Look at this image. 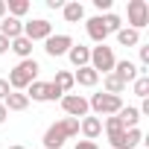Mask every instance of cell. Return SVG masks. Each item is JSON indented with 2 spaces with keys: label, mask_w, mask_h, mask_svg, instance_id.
Wrapping results in <instances>:
<instances>
[{
  "label": "cell",
  "mask_w": 149,
  "mask_h": 149,
  "mask_svg": "<svg viewBox=\"0 0 149 149\" xmlns=\"http://www.w3.org/2000/svg\"><path fill=\"white\" fill-rule=\"evenodd\" d=\"M76 134H79V120L64 117V120L53 123V126L44 132V140H41V143H44L47 149H61L67 137H76Z\"/></svg>",
  "instance_id": "1"
},
{
  "label": "cell",
  "mask_w": 149,
  "mask_h": 149,
  "mask_svg": "<svg viewBox=\"0 0 149 149\" xmlns=\"http://www.w3.org/2000/svg\"><path fill=\"white\" fill-rule=\"evenodd\" d=\"M38 70H41V67H38L35 58H24V61H18V64L9 70V79H6V82H9L12 91H26V88L38 79Z\"/></svg>",
  "instance_id": "2"
},
{
  "label": "cell",
  "mask_w": 149,
  "mask_h": 149,
  "mask_svg": "<svg viewBox=\"0 0 149 149\" xmlns=\"http://www.w3.org/2000/svg\"><path fill=\"white\" fill-rule=\"evenodd\" d=\"M88 108L94 111V117H111V114H117V111L123 108V100H120V97H111V94H105V91H100V94H94V97L88 100Z\"/></svg>",
  "instance_id": "3"
},
{
  "label": "cell",
  "mask_w": 149,
  "mask_h": 149,
  "mask_svg": "<svg viewBox=\"0 0 149 149\" xmlns=\"http://www.w3.org/2000/svg\"><path fill=\"white\" fill-rule=\"evenodd\" d=\"M114 64H117V58H114V50L111 47H105V44H97L94 50H91V67L97 70V73H111L114 70Z\"/></svg>",
  "instance_id": "4"
},
{
  "label": "cell",
  "mask_w": 149,
  "mask_h": 149,
  "mask_svg": "<svg viewBox=\"0 0 149 149\" xmlns=\"http://www.w3.org/2000/svg\"><path fill=\"white\" fill-rule=\"evenodd\" d=\"M26 91H29L26 100H35V102H53V100H61V97H64L53 82H38V79H35Z\"/></svg>",
  "instance_id": "5"
},
{
  "label": "cell",
  "mask_w": 149,
  "mask_h": 149,
  "mask_svg": "<svg viewBox=\"0 0 149 149\" xmlns=\"http://www.w3.org/2000/svg\"><path fill=\"white\" fill-rule=\"evenodd\" d=\"M126 15H129L132 29H137V32H140V29L149 24V3H146V0H129Z\"/></svg>",
  "instance_id": "6"
},
{
  "label": "cell",
  "mask_w": 149,
  "mask_h": 149,
  "mask_svg": "<svg viewBox=\"0 0 149 149\" xmlns=\"http://www.w3.org/2000/svg\"><path fill=\"white\" fill-rule=\"evenodd\" d=\"M61 108H64V114L73 117V120L88 117V100H85L82 94H64V97H61Z\"/></svg>",
  "instance_id": "7"
},
{
  "label": "cell",
  "mask_w": 149,
  "mask_h": 149,
  "mask_svg": "<svg viewBox=\"0 0 149 149\" xmlns=\"http://www.w3.org/2000/svg\"><path fill=\"white\" fill-rule=\"evenodd\" d=\"M50 35H53V24L44 21V18H35V21L24 24V38H29V41H47Z\"/></svg>",
  "instance_id": "8"
},
{
  "label": "cell",
  "mask_w": 149,
  "mask_h": 149,
  "mask_svg": "<svg viewBox=\"0 0 149 149\" xmlns=\"http://www.w3.org/2000/svg\"><path fill=\"white\" fill-rule=\"evenodd\" d=\"M140 140H143L140 129H126V132L108 134V143H111L114 149H134V146H140Z\"/></svg>",
  "instance_id": "9"
},
{
  "label": "cell",
  "mask_w": 149,
  "mask_h": 149,
  "mask_svg": "<svg viewBox=\"0 0 149 149\" xmlns=\"http://www.w3.org/2000/svg\"><path fill=\"white\" fill-rule=\"evenodd\" d=\"M73 47V38L70 35H50L44 41V50L50 58H58V56H67V50Z\"/></svg>",
  "instance_id": "10"
},
{
  "label": "cell",
  "mask_w": 149,
  "mask_h": 149,
  "mask_svg": "<svg viewBox=\"0 0 149 149\" xmlns=\"http://www.w3.org/2000/svg\"><path fill=\"white\" fill-rule=\"evenodd\" d=\"M111 73H114V76H117L123 85H129V82H134V79L140 76V67H137L134 61L123 58V61H117V64H114V70H111Z\"/></svg>",
  "instance_id": "11"
},
{
  "label": "cell",
  "mask_w": 149,
  "mask_h": 149,
  "mask_svg": "<svg viewBox=\"0 0 149 149\" xmlns=\"http://www.w3.org/2000/svg\"><path fill=\"white\" fill-rule=\"evenodd\" d=\"M0 35H3L6 41H15V38H21V35H24V21H18V18L6 15L3 21H0Z\"/></svg>",
  "instance_id": "12"
},
{
  "label": "cell",
  "mask_w": 149,
  "mask_h": 149,
  "mask_svg": "<svg viewBox=\"0 0 149 149\" xmlns=\"http://www.w3.org/2000/svg\"><path fill=\"white\" fill-rule=\"evenodd\" d=\"M85 29H88L91 41H97V44H105V38H108V29H105V24H102V15H97V18L85 21Z\"/></svg>",
  "instance_id": "13"
},
{
  "label": "cell",
  "mask_w": 149,
  "mask_h": 149,
  "mask_svg": "<svg viewBox=\"0 0 149 149\" xmlns=\"http://www.w3.org/2000/svg\"><path fill=\"white\" fill-rule=\"evenodd\" d=\"M79 132L85 134V140H97L102 134V120L100 117H82L79 120Z\"/></svg>",
  "instance_id": "14"
},
{
  "label": "cell",
  "mask_w": 149,
  "mask_h": 149,
  "mask_svg": "<svg viewBox=\"0 0 149 149\" xmlns=\"http://www.w3.org/2000/svg\"><path fill=\"white\" fill-rule=\"evenodd\" d=\"M67 58L73 67H88L91 64V47H82V44H73L67 50Z\"/></svg>",
  "instance_id": "15"
},
{
  "label": "cell",
  "mask_w": 149,
  "mask_h": 149,
  "mask_svg": "<svg viewBox=\"0 0 149 149\" xmlns=\"http://www.w3.org/2000/svg\"><path fill=\"white\" fill-rule=\"evenodd\" d=\"M73 82H76V85H82V88H94L97 82H100V73L88 64V67H79L76 73H73Z\"/></svg>",
  "instance_id": "16"
},
{
  "label": "cell",
  "mask_w": 149,
  "mask_h": 149,
  "mask_svg": "<svg viewBox=\"0 0 149 149\" xmlns=\"http://www.w3.org/2000/svg\"><path fill=\"white\" fill-rule=\"evenodd\" d=\"M61 15H64V21H67V24H79V21L85 18V6L79 3V0H70V3H64V6H61Z\"/></svg>",
  "instance_id": "17"
},
{
  "label": "cell",
  "mask_w": 149,
  "mask_h": 149,
  "mask_svg": "<svg viewBox=\"0 0 149 149\" xmlns=\"http://www.w3.org/2000/svg\"><path fill=\"white\" fill-rule=\"evenodd\" d=\"M3 105H6V111H26L29 100H26V94H21V91H9V97L3 100Z\"/></svg>",
  "instance_id": "18"
},
{
  "label": "cell",
  "mask_w": 149,
  "mask_h": 149,
  "mask_svg": "<svg viewBox=\"0 0 149 149\" xmlns=\"http://www.w3.org/2000/svg\"><path fill=\"white\" fill-rule=\"evenodd\" d=\"M9 50H12L15 56H21V61H24V58H32V41L24 38V35L15 38V41H9Z\"/></svg>",
  "instance_id": "19"
},
{
  "label": "cell",
  "mask_w": 149,
  "mask_h": 149,
  "mask_svg": "<svg viewBox=\"0 0 149 149\" xmlns=\"http://www.w3.org/2000/svg\"><path fill=\"white\" fill-rule=\"evenodd\" d=\"M117 117H120L123 129H137V120H140V111H137L134 105H126V108H120V111H117Z\"/></svg>",
  "instance_id": "20"
},
{
  "label": "cell",
  "mask_w": 149,
  "mask_h": 149,
  "mask_svg": "<svg viewBox=\"0 0 149 149\" xmlns=\"http://www.w3.org/2000/svg\"><path fill=\"white\" fill-rule=\"evenodd\" d=\"M53 85H56L61 94H70L76 82H73V73H70V70H58V73H56V79H53Z\"/></svg>",
  "instance_id": "21"
},
{
  "label": "cell",
  "mask_w": 149,
  "mask_h": 149,
  "mask_svg": "<svg viewBox=\"0 0 149 149\" xmlns=\"http://www.w3.org/2000/svg\"><path fill=\"white\" fill-rule=\"evenodd\" d=\"M102 88H105V94H111V97H120V94L126 91V85L114 76V73H105V76H102Z\"/></svg>",
  "instance_id": "22"
},
{
  "label": "cell",
  "mask_w": 149,
  "mask_h": 149,
  "mask_svg": "<svg viewBox=\"0 0 149 149\" xmlns=\"http://www.w3.org/2000/svg\"><path fill=\"white\" fill-rule=\"evenodd\" d=\"M137 41H140V32L132 29V26H126V29L117 32V44H123V47H137Z\"/></svg>",
  "instance_id": "23"
},
{
  "label": "cell",
  "mask_w": 149,
  "mask_h": 149,
  "mask_svg": "<svg viewBox=\"0 0 149 149\" xmlns=\"http://www.w3.org/2000/svg\"><path fill=\"white\" fill-rule=\"evenodd\" d=\"M6 12L12 15V18H24L26 12H29V0H6Z\"/></svg>",
  "instance_id": "24"
},
{
  "label": "cell",
  "mask_w": 149,
  "mask_h": 149,
  "mask_svg": "<svg viewBox=\"0 0 149 149\" xmlns=\"http://www.w3.org/2000/svg\"><path fill=\"white\" fill-rule=\"evenodd\" d=\"M102 24H105V29H108V35H111V32L117 35V32L123 29V21H120V15H114V12H108V15L102 18Z\"/></svg>",
  "instance_id": "25"
},
{
  "label": "cell",
  "mask_w": 149,
  "mask_h": 149,
  "mask_svg": "<svg viewBox=\"0 0 149 149\" xmlns=\"http://www.w3.org/2000/svg\"><path fill=\"white\" fill-rule=\"evenodd\" d=\"M132 85H134V94H137V97H143V100L149 97V76H146V73H140Z\"/></svg>",
  "instance_id": "26"
},
{
  "label": "cell",
  "mask_w": 149,
  "mask_h": 149,
  "mask_svg": "<svg viewBox=\"0 0 149 149\" xmlns=\"http://www.w3.org/2000/svg\"><path fill=\"white\" fill-rule=\"evenodd\" d=\"M9 91H12V88H9V82H6V79H0V102L9 97Z\"/></svg>",
  "instance_id": "27"
},
{
  "label": "cell",
  "mask_w": 149,
  "mask_h": 149,
  "mask_svg": "<svg viewBox=\"0 0 149 149\" xmlns=\"http://www.w3.org/2000/svg\"><path fill=\"white\" fill-rule=\"evenodd\" d=\"M73 149H100V146H97L94 140H79V143L73 146Z\"/></svg>",
  "instance_id": "28"
},
{
  "label": "cell",
  "mask_w": 149,
  "mask_h": 149,
  "mask_svg": "<svg viewBox=\"0 0 149 149\" xmlns=\"http://www.w3.org/2000/svg\"><path fill=\"white\" fill-rule=\"evenodd\" d=\"M140 64H143V67H149V44H146V47H140Z\"/></svg>",
  "instance_id": "29"
},
{
  "label": "cell",
  "mask_w": 149,
  "mask_h": 149,
  "mask_svg": "<svg viewBox=\"0 0 149 149\" xmlns=\"http://www.w3.org/2000/svg\"><path fill=\"white\" fill-rule=\"evenodd\" d=\"M94 6H97L100 12H108V9H111V0H94Z\"/></svg>",
  "instance_id": "30"
},
{
  "label": "cell",
  "mask_w": 149,
  "mask_h": 149,
  "mask_svg": "<svg viewBox=\"0 0 149 149\" xmlns=\"http://www.w3.org/2000/svg\"><path fill=\"white\" fill-rule=\"evenodd\" d=\"M64 0H47V9H61Z\"/></svg>",
  "instance_id": "31"
},
{
  "label": "cell",
  "mask_w": 149,
  "mask_h": 149,
  "mask_svg": "<svg viewBox=\"0 0 149 149\" xmlns=\"http://www.w3.org/2000/svg\"><path fill=\"white\" fill-rule=\"evenodd\" d=\"M6 117H9V111H6V105H3V102H0V126L6 123Z\"/></svg>",
  "instance_id": "32"
},
{
  "label": "cell",
  "mask_w": 149,
  "mask_h": 149,
  "mask_svg": "<svg viewBox=\"0 0 149 149\" xmlns=\"http://www.w3.org/2000/svg\"><path fill=\"white\" fill-rule=\"evenodd\" d=\"M3 53H9V41H6L3 35H0V56H3Z\"/></svg>",
  "instance_id": "33"
},
{
  "label": "cell",
  "mask_w": 149,
  "mask_h": 149,
  "mask_svg": "<svg viewBox=\"0 0 149 149\" xmlns=\"http://www.w3.org/2000/svg\"><path fill=\"white\" fill-rule=\"evenodd\" d=\"M6 18V0H0V21Z\"/></svg>",
  "instance_id": "34"
},
{
  "label": "cell",
  "mask_w": 149,
  "mask_h": 149,
  "mask_svg": "<svg viewBox=\"0 0 149 149\" xmlns=\"http://www.w3.org/2000/svg\"><path fill=\"white\" fill-rule=\"evenodd\" d=\"M9 149H26V146H9Z\"/></svg>",
  "instance_id": "35"
}]
</instances>
